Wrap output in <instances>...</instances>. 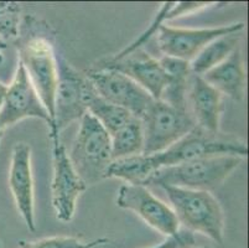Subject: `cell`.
Instances as JSON below:
<instances>
[{
	"mask_svg": "<svg viewBox=\"0 0 249 248\" xmlns=\"http://www.w3.org/2000/svg\"><path fill=\"white\" fill-rule=\"evenodd\" d=\"M15 40L19 62L24 66L52 120L51 134L53 132V101L58 78L55 31L42 20L25 17L20 22L19 34Z\"/></svg>",
	"mask_w": 249,
	"mask_h": 248,
	"instance_id": "obj_1",
	"label": "cell"
},
{
	"mask_svg": "<svg viewBox=\"0 0 249 248\" xmlns=\"http://www.w3.org/2000/svg\"><path fill=\"white\" fill-rule=\"evenodd\" d=\"M178 224L191 233H201L216 243L225 240V212L210 191L162 186Z\"/></svg>",
	"mask_w": 249,
	"mask_h": 248,
	"instance_id": "obj_2",
	"label": "cell"
},
{
	"mask_svg": "<svg viewBox=\"0 0 249 248\" xmlns=\"http://www.w3.org/2000/svg\"><path fill=\"white\" fill-rule=\"evenodd\" d=\"M219 155H234L246 158L248 155L247 142L234 134L207 132L195 127L187 135L164 152L146 155L154 172L161 168L173 167L195 159Z\"/></svg>",
	"mask_w": 249,
	"mask_h": 248,
	"instance_id": "obj_3",
	"label": "cell"
},
{
	"mask_svg": "<svg viewBox=\"0 0 249 248\" xmlns=\"http://www.w3.org/2000/svg\"><path fill=\"white\" fill-rule=\"evenodd\" d=\"M242 161L243 158L234 155L195 159L156 170L145 186H175L211 192L227 180Z\"/></svg>",
	"mask_w": 249,
	"mask_h": 248,
	"instance_id": "obj_4",
	"label": "cell"
},
{
	"mask_svg": "<svg viewBox=\"0 0 249 248\" xmlns=\"http://www.w3.org/2000/svg\"><path fill=\"white\" fill-rule=\"evenodd\" d=\"M72 143L69 158L74 170L87 186L107 179L113 163L110 135L92 114L86 113Z\"/></svg>",
	"mask_w": 249,
	"mask_h": 248,
	"instance_id": "obj_5",
	"label": "cell"
},
{
	"mask_svg": "<svg viewBox=\"0 0 249 248\" xmlns=\"http://www.w3.org/2000/svg\"><path fill=\"white\" fill-rule=\"evenodd\" d=\"M58 78L53 101V132L50 138L60 133L74 120L88 112L90 101L97 95L93 83L87 75L72 67L65 58H58Z\"/></svg>",
	"mask_w": 249,
	"mask_h": 248,
	"instance_id": "obj_6",
	"label": "cell"
},
{
	"mask_svg": "<svg viewBox=\"0 0 249 248\" xmlns=\"http://www.w3.org/2000/svg\"><path fill=\"white\" fill-rule=\"evenodd\" d=\"M144 155L164 152L196 127L187 109H178L160 99H154L142 118Z\"/></svg>",
	"mask_w": 249,
	"mask_h": 248,
	"instance_id": "obj_7",
	"label": "cell"
},
{
	"mask_svg": "<svg viewBox=\"0 0 249 248\" xmlns=\"http://www.w3.org/2000/svg\"><path fill=\"white\" fill-rule=\"evenodd\" d=\"M244 22L203 29H182L162 24L156 33L160 52L167 57L191 62L211 41L232 33H243Z\"/></svg>",
	"mask_w": 249,
	"mask_h": 248,
	"instance_id": "obj_8",
	"label": "cell"
},
{
	"mask_svg": "<svg viewBox=\"0 0 249 248\" xmlns=\"http://www.w3.org/2000/svg\"><path fill=\"white\" fill-rule=\"evenodd\" d=\"M51 140L53 168L51 183L52 206L58 221L70 222L74 216L77 200L88 186L74 170L60 136L51 138Z\"/></svg>",
	"mask_w": 249,
	"mask_h": 248,
	"instance_id": "obj_9",
	"label": "cell"
},
{
	"mask_svg": "<svg viewBox=\"0 0 249 248\" xmlns=\"http://www.w3.org/2000/svg\"><path fill=\"white\" fill-rule=\"evenodd\" d=\"M117 206L137 213L148 226L165 237H173L180 232V224L171 208L151 194L146 186L122 185L118 190Z\"/></svg>",
	"mask_w": 249,
	"mask_h": 248,
	"instance_id": "obj_10",
	"label": "cell"
},
{
	"mask_svg": "<svg viewBox=\"0 0 249 248\" xmlns=\"http://www.w3.org/2000/svg\"><path fill=\"white\" fill-rule=\"evenodd\" d=\"M96 70H113L125 75L144 88L154 99H160L169 82L160 61L144 49L132 51L122 50L119 54L99 62Z\"/></svg>",
	"mask_w": 249,
	"mask_h": 248,
	"instance_id": "obj_11",
	"label": "cell"
},
{
	"mask_svg": "<svg viewBox=\"0 0 249 248\" xmlns=\"http://www.w3.org/2000/svg\"><path fill=\"white\" fill-rule=\"evenodd\" d=\"M25 118H38L46 123L50 131L52 129L49 112L34 88L24 66L19 62L14 78L10 85L6 86L3 107L0 111V131L3 132Z\"/></svg>",
	"mask_w": 249,
	"mask_h": 248,
	"instance_id": "obj_12",
	"label": "cell"
},
{
	"mask_svg": "<svg viewBox=\"0 0 249 248\" xmlns=\"http://www.w3.org/2000/svg\"><path fill=\"white\" fill-rule=\"evenodd\" d=\"M86 75L102 99L126 109L139 119L154 101L144 88L121 72L93 68Z\"/></svg>",
	"mask_w": 249,
	"mask_h": 248,
	"instance_id": "obj_13",
	"label": "cell"
},
{
	"mask_svg": "<svg viewBox=\"0 0 249 248\" xmlns=\"http://www.w3.org/2000/svg\"><path fill=\"white\" fill-rule=\"evenodd\" d=\"M9 188L18 211L28 229L30 232H36L31 147L26 143H18L13 148L9 170Z\"/></svg>",
	"mask_w": 249,
	"mask_h": 248,
	"instance_id": "obj_14",
	"label": "cell"
},
{
	"mask_svg": "<svg viewBox=\"0 0 249 248\" xmlns=\"http://www.w3.org/2000/svg\"><path fill=\"white\" fill-rule=\"evenodd\" d=\"M223 95L214 90L201 76L192 75L187 92V109L195 124L207 132L221 131Z\"/></svg>",
	"mask_w": 249,
	"mask_h": 248,
	"instance_id": "obj_15",
	"label": "cell"
},
{
	"mask_svg": "<svg viewBox=\"0 0 249 248\" xmlns=\"http://www.w3.org/2000/svg\"><path fill=\"white\" fill-rule=\"evenodd\" d=\"M201 77L222 95L230 97L233 101H243L247 90V75L241 46L237 47L223 62Z\"/></svg>",
	"mask_w": 249,
	"mask_h": 248,
	"instance_id": "obj_16",
	"label": "cell"
},
{
	"mask_svg": "<svg viewBox=\"0 0 249 248\" xmlns=\"http://www.w3.org/2000/svg\"><path fill=\"white\" fill-rule=\"evenodd\" d=\"M159 61L169 77V82L162 91L160 101L175 108L187 109V92L190 81L194 75L190 67V62L167 56H162Z\"/></svg>",
	"mask_w": 249,
	"mask_h": 248,
	"instance_id": "obj_17",
	"label": "cell"
},
{
	"mask_svg": "<svg viewBox=\"0 0 249 248\" xmlns=\"http://www.w3.org/2000/svg\"><path fill=\"white\" fill-rule=\"evenodd\" d=\"M242 34L243 33H232L211 41L190 62L192 74L196 76H202L211 68L223 62L237 47L241 46Z\"/></svg>",
	"mask_w": 249,
	"mask_h": 248,
	"instance_id": "obj_18",
	"label": "cell"
},
{
	"mask_svg": "<svg viewBox=\"0 0 249 248\" xmlns=\"http://www.w3.org/2000/svg\"><path fill=\"white\" fill-rule=\"evenodd\" d=\"M154 174L148 156L144 154L114 160L108 168V177H115L130 185L145 186Z\"/></svg>",
	"mask_w": 249,
	"mask_h": 248,
	"instance_id": "obj_19",
	"label": "cell"
},
{
	"mask_svg": "<svg viewBox=\"0 0 249 248\" xmlns=\"http://www.w3.org/2000/svg\"><path fill=\"white\" fill-rule=\"evenodd\" d=\"M113 161L142 154L144 134L142 119L134 117L128 124L110 136Z\"/></svg>",
	"mask_w": 249,
	"mask_h": 248,
	"instance_id": "obj_20",
	"label": "cell"
},
{
	"mask_svg": "<svg viewBox=\"0 0 249 248\" xmlns=\"http://www.w3.org/2000/svg\"><path fill=\"white\" fill-rule=\"evenodd\" d=\"M88 113L101 123L102 127L107 131L110 136L134 118V115L128 112L126 109L104 101L98 95L90 101L88 106Z\"/></svg>",
	"mask_w": 249,
	"mask_h": 248,
	"instance_id": "obj_21",
	"label": "cell"
},
{
	"mask_svg": "<svg viewBox=\"0 0 249 248\" xmlns=\"http://www.w3.org/2000/svg\"><path fill=\"white\" fill-rule=\"evenodd\" d=\"M108 238H98L93 241H82L69 236H55V237L42 238L37 241H21L19 248H96L107 245Z\"/></svg>",
	"mask_w": 249,
	"mask_h": 248,
	"instance_id": "obj_22",
	"label": "cell"
},
{
	"mask_svg": "<svg viewBox=\"0 0 249 248\" xmlns=\"http://www.w3.org/2000/svg\"><path fill=\"white\" fill-rule=\"evenodd\" d=\"M21 6L13 1H0V38L15 40L19 34Z\"/></svg>",
	"mask_w": 249,
	"mask_h": 248,
	"instance_id": "obj_23",
	"label": "cell"
},
{
	"mask_svg": "<svg viewBox=\"0 0 249 248\" xmlns=\"http://www.w3.org/2000/svg\"><path fill=\"white\" fill-rule=\"evenodd\" d=\"M195 247V237L191 232H178L173 237H166L164 242L150 248H192Z\"/></svg>",
	"mask_w": 249,
	"mask_h": 248,
	"instance_id": "obj_24",
	"label": "cell"
},
{
	"mask_svg": "<svg viewBox=\"0 0 249 248\" xmlns=\"http://www.w3.org/2000/svg\"><path fill=\"white\" fill-rule=\"evenodd\" d=\"M5 92H6V86L0 82V111H1V107H3V101H4ZM1 133H3V132L0 131V138H1Z\"/></svg>",
	"mask_w": 249,
	"mask_h": 248,
	"instance_id": "obj_25",
	"label": "cell"
},
{
	"mask_svg": "<svg viewBox=\"0 0 249 248\" xmlns=\"http://www.w3.org/2000/svg\"><path fill=\"white\" fill-rule=\"evenodd\" d=\"M6 47H8V42H6L5 40H3V38H0V65H1V62H3L4 60V50H6Z\"/></svg>",
	"mask_w": 249,
	"mask_h": 248,
	"instance_id": "obj_26",
	"label": "cell"
},
{
	"mask_svg": "<svg viewBox=\"0 0 249 248\" xmlns=\"http://www.w3.org/2000/svg\"><path fill=\"white\" fill-rule=\"evenodd\" d=\"M192 248H196V247H192ZM198 248H210V247H198Z\"/></svg>",
	"mask_w": 249,
	"mask_h": 248,
	"instance_id": "obj_27",
	"label": "cell"
},
{
	"mask_svg": "<svg viewBox=\"0 0 249 248\" xmlns=\"http://www.w3.org/2000/svg\"><path fill=\"white\" fill-rule=\"evenodd\" d=\"M0 248H1V246H0Z\"/></svg>",
	"mask_w": 249,
	"mask_h": 248,
	"instance_id": "obj_28",
	"label": "cell"
}]
</instances>
